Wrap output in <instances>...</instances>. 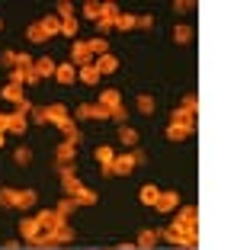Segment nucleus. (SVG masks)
<instances>
[{"label":"nucleus","mask_w":250,"mask_h":250,"mask_svg":"<svg viewBox=\"0 0 250 250\" xmlns=\"http://www.w3.org/2000/svg\"><path fill=\"white\" fill-rule=\"evenodd\" d=\"M71 64H77V67L93 64V52L87 48V42H77V39H74V45H71Z\"/></svg>","instance_id":"nucleus-1"},{"label":"nucleus","mask_w":250,"mask_h":250,"mask_svg":"<svg viewBox=\"0 0 250 250\" xmlns=\"http://www.w3.org/2000/svg\"><path fill=\"white\" fill-rule=\"evenodd\" d=\"M135 167H138V164H135L132 154H119L116 161H112V167H109V177H128Z\"/></svg>","instance_id":"nucleus-2"},{"label":"nucleus","mask_w":250,"mask_h":250,"mask_svg":"<svg viewBox=\"0 0 250 250\" xmlns=\"http://www.w3.org/2000/svg\"><path fill=\"white\" fill-rule=\"evenodd\" d=\"M154 208H157V212H177V208H180V192H173V189L164 192V189H161V196H157Z\"/></svg>","instance_id":"nucleus-3"},{"label":"nucleus","mask_w":250,"mask_h":250,"mask_svg":"<svg viewBox=\"0 0 250 250\" xmlns=\"http://www.w3.org/2000/svg\"><path fill=\"white\" fill-rule=\"evenodd\" d=\"M61 186H64V192H67V196H77V192L83 189V183H81L77 177H74L71 164H67V167H61Z\"/></svg>","instance_id":"nucleus-4"},{"label":"nucleus","mask_w":250,"mask_h":250,"mask_svg":"<svg viewBox=\"0 0 250 250\" xmlns=\"http://www.w3.org/2000/svg\"><path fill=\"white\" fill-rule=\"evenodd\" d=\"M93 157H96V164L103 167V173L109 177V167H112V161H116V151H112L109 145H100V147L93 151Z\"/></svg>","instance_id":"nucleus-5"},{"label":"nucleus","mask_w":250,"mask_h":250,"mask_svg":"<svg viewBox=\"0 0 250 250\" xmlns=\"http://www.w3.org/2000/svg\"><path fill=\"white\" fill-rule=\"evenodd\" d=\"M93 67H96L100 77H103V74H116L119 71V58H116V55H100V58L93 61Z\"/></svg>","instance_id":"nucleus-6"},{"label":"nucleus","mask_w":250,"mask_h":250,"mask_svg":"<svg viewBox=\"0 0 250 250\" xmlns=\"http://www.w3.org/2000/svg\"><path fill=\"white\" fill-rule=\"evenodd\" d=\"M161 241V231H154V228H145L138 234V241H135V247L138 250H154V244Z\"/></svg>","instance_id":"nucleus-7"},{"label":"nucleus","mask_w":250,"mask_h":250,"mask_svg":"<svg viewBox=\"0 0 250 250\" xmlns=\"http://www.w3.org/2000/svg\"><path fill=\"white\" fill-rule=\"evenodd\" d=\"M39 234H42V231H39L36 218H26V221H20V237H22V241L36 244V237H39Z\"/></svg>","instance_id":"nucleus-8"},{"label":"nucleus","mask_w":250,"mask_h":250,"mask_svg":"<svg viewBox=\"0 0 250 250\" xmlns=\"http://www.w3.org/2000/svg\"><path fill=\"white\" fill-rule=\"evenodd\" d=\"M77 119H109V112L103 109V106L96 103V106H77Z\"/></svg>","instance_id":"nucleus-9"},{"label":"nucleus","mask_w":250,"mask_h":250,"mask_svg":"<svg viewBox=\"0 0 250 250\" xmlns=\"http://www.w3.org/2000/svg\"><path fill=\"white\" fill-rule=\"evenodd\" d=\"M192 119H196V112H189V109H173L170 112V125H180V128H192Z\"/></svg>","instance_id":"nucleus-10"},{"label":"nucleus","mask_w":250,"mask_h":250,"mask_svg":"<svg viewBox=\"0 0 250 250\" xmlns=\"http://www.w3.org/2000/svg\"><path fill=\"white\" fill-rule=\"evenodd\" d=\"M74 154H77V145L64 138V141L58 145V164H61V167H67V164L74 161Z\"/></svg>","instance_id":"nucleus-11"},{"label":"nucleus","mask_w":250,"mask_h":250,"mask_svg":"<svg viewBox=\"0 0 250 250\" xmlns=\"http://www.w3.org/2000/svg\"><path fill=\"white\" fill-rule=\"evenodd\" d=\"M36 189H16V202H13V208H32L36 206Z\"/></svg>","instance_id":"nucleus-12"},{"label":"nucleus","mask_w":250,"mask_h":250,"mask_svg":"<svg viewBox=\"0 0 250 250\" xmlns=\"http://www.w3.org/2000/svg\"><path fill=\"white\" fill-rule=\"evenodd\" d=\"M55 61L52 58H36V64H32V71L39 74V81H42V77H55Z\"/></svg>","instance_id":"nucleus-13"},{"label":"nucleus","mask_w":250,"mask_h":250,"mask_svg":"<svg viewBox=\"0 0 250 250\" xmlns=\"http://www.w3.org/2000/svg\"><path fill=\"white\" fill-rule=\"evenodd\" d=\"M119 100H122V96H119V90H103V93H100V106H103L106 112H112V109H119Z\"/></svg>","instance_id":"nucleus-14"},{"label":"nucleus","mask_w":250,"mask_h":250,"mask_svg":"<svg viewBox=\"0 0 250 250\" xmlns=\"http://www.w3.org/2000/svg\"><path fill=\"white\" fill-rule=\"evenodd\" d=\"M119 141L132 151V147H138V132H135L132 125H119Z\"/></svg>","instance_id":"nucleus-15"},{"label":"nucleus","mask_w":250,"mask_h":250,"mask_svg":"<svg viewBox=\"0 0 250 250\" xmlns=\"http://www.w3.org/2000/svg\"><path fill=\"white\" fill-rule=\"evenodd\" d=\"M3 100H10V103L22 106V103H26V90L16 87V83H7V87H3Z\"/></svg>","instance_id":"nucleus-16"},{"label":"nucleus","mask_w":250,"mask_h":250,"mask_svg":"<svg viewBox=\"0 0 250 250\" xmlns=\"http://www.w3.org/2000/svg\"><path fill=\"white\" fill-rule=\"evenodd\" d=\"M55 77H58V83H74L77 81V67L74 64H58L55 67Z\"/></svg>","instance_id":"nucleus-17"},{"label":"nucleus","mask_w":250,"mask_h":250,"mask_svg":"<svg viewBox=\"0 0 250 250\" xmlns=\"http://www.w3.org/2000/svg\"><path fill=\"white\" fill-rule=\"evenodd\" d=\"M7 132L22 135V132H26V116H20V112H10V116H7Z\"/></svg>","instance_id":"nucleus-18"},{"label":"nucleus","mask_w":250,"mask_h":250,"mask_svg":"<svg viewBox=\"0 0 250 250\" xmlns=\"http://www.w3.org/2000/svg\"><path fill=\"white\" fill-rule=\"evenodd\" d=\"M87 48L96 55V58H100V55H109V42H106V36H96V39H90V42H87Z\"/></svg>","instance_id":"nucleus-19"},{"label":"nucleus","mask_w":250,"mask_h":250,"mask_svg":"<svg viewBox=\"0 0 250 250\" xmlns=\"http://www.w3.org/2000/svg\"><path fill=\"white\" fill-rule=\"evenodd\" d=\"M77 77H81V81L87 83V87H96V83H100V74H96V67H93V64L81 67V71H77Z\"/></svg>","instance_id":"nucleus-20"},{"label":"nucleus","mask_w":250,"mask_h":250,"mask_svg":"<svg viewBox=\"0 0 250 250\" xmlns=\"http://www.w3.org/2000/svg\"><path fill=\"white\" fill-rule=\"evenodd\" d=\"M157 196H161V189H157V186H151V183H147V186H141V192H138V199L145 202V206H154V202H157Z\"/></svg>","instance_id":"nucleus-21"},{"label":"nucleus","mask_w":250,"mask_h":250,"mask_svg":"<svg viewBox=\"0 0 250 250\" xmlns=\"http://www.w3.org/2000/svg\"><path fill=\"white\" fill-rule=\"evenodd\" d=\"M135 106H138V112H141V116H151V112L157 109L154 96H147V93H141V96H138V103H135Z\"/></svg>","instance_id":"nucleus-22"},{"label":"nucleus","mask_w":250,"mask_h":250,"mask_svg":"<svg viewBox=\"0 0 250 250\" xmlns=\"http://www.w3.org/2000/svg\"><path fill=\"white\" fill-rule=\"evenodd\" d=\"M39 26L45 29V36H58V32H61V20H58V16H45Z\"/></svg>","instance_id":"nucleus-23"},{"label":"nucleus","mask_w":250,"mask_h":250,"mask_svg":"<svg viewBox=\"0 0 250 250\" xmlns=\"http://www.w3.org/2000/svg\"><path fill=\"white\" fill-rule=\"evenodd\" d=\"M173 42H180V45L192 42V29H189V26H183V22H180V26H173Z\"/></svg>","instance_id":"nucleus-24"},{"label":"nucleus","mask_w":250,"mask_h":250,"mask_svg":"<svg viewBox=\"0 0 250 250\" xmlns=\"http://www.w3.org/2000/svg\"><path fill=\"white\" fill-rule=\"evenodd\" d=\"M26 39H29V42H36V45H42V42H45L48 36H45V29L39 26V22H32L29 29H26Z\"/></svg>","instance_id":"nucleus-25"},{"label":"nucleus","mask_w":250,"mask_h":250,"mask_svg":"<svg viewBox=\"0 0 250 250\" xmlns=\"http://www.w3.org/2000/svg\"><path fill=\"white\" fill-rule=\"evenodd\" d=\"M71 199H74V202H77V206H93V202H96V192L83 186V189L77 192V196H71Z\"/></svg>","instance_id":"nucleus-26"},{"label":"nucleus","mask_w":250,"mask_h":250,"mask_svg":"<svg viewBox=\"0 0 250 250\" xmlns=\"http://www.w3.org/2000/svg\"><path fill=\"white\" fill-rule=\"evenodd\" d=\"M135 22H138V16H132V13H119V20H116V29L128 32V29H135Z\"/></svg>","instance_id":"nucleus-27"},{"label":"nucleus","mask_w":250,"mask_h":250,"mask_svg":"<svg viewBox=\"0 0 250 250\" xmlns=\"http://www.w3.org/2000/svg\"><path fill=\"white\" fill-rule=\"evenodd\" d=\"M100 13H103V3H96V0H90V3H83V16L87 20H100Z\"/></svg>","instance_id":"nucleus-28"},{"label":"nucleus","mask_w":250,"mask_h":250,"mask_svg":"<svg viewBox=\"0 0 250 250\" xmlns=\"http://www.w3.org/2000/svg\"><path fill=\"white\" fill-rule=\"evenodd\" d=\"M77 29H81V22H77V20H61V36L77 39Z\"/></svg>","instance_id":"nucleus-29"},{"label":"nucleus","mask_w":250,"mask_h":250,"mask_svg":"<svg viewBox=\"0 0 250 250\" xmlns=\"http://www.w3.org/2000/svg\"><path fill=\"white\" fill-rule=\"evenodd\" d=\"M189 132H192V128H180V125H170V128H167V138H170V141H183V138H189Z\"/></svg>","instance_id":"nucleus-30"},{"label":"nucleus","mask_w":250,"mask_h":250,"mask_svg":"<svg viewBox=\"0 0 250 250\" xmlns=\"http://www.w3.org/2000/svg\"><path fill=\"white\" fill-rule=\"evenodd\" d=\"M13 161L20 164V167H26V164H32V151H29V147H16V151H13Z\"/></svg>","instance_id":"nucleus-31"},{"label":"nucleus","mask_w":250,"mask_h":250,"mask_svg":"<svg viewBox=\"0 0 250 250\" xmlns=\"http://www.w3.org/2000/svg\"><path fill=\"white\" fill-rule=\"evenodd\" d=\"M10 83H16V87H26V67H13V71H10Z\"/></svg>","instance_id":"nucleus-32"},{"label":"nucleus","mask_w":250,"mask_h":250,"mask_svg":"<svg viewBox=\"0 0 250 250\" xmlns=\"http://www.w3.org/2000/svg\"><path fill=\"white\" fill-rule=\"evenodd\" d=\"M13 202H16V189H0V206H7V208H13Z\"/></svg>","instance_id":"nucleus-33"},{"label":"nucleus","mask_w":250,"mask_h":250,"mask_svg":"<svg viewBox=\"0 0 250 250\" xmlns=\"http://www.w3.org/2000/svg\"><path fill=\"white\" fill-rule=\"evenodd\" d=\"M58 20H74V3L61 0V3H58Z\"/></svg>","instance_id":"nucleus-34"},{"label":"nucleus","mask_w":250,"mask_h":250,"mask_svg":"<svg viewBox=\"0 0 250 250\" xmlns=\"http://www.w3.org/2000/svg\"><path fill=\"white\" fill-rule=\"evenodd\" d=\"M74 208H77V202H74V199H71V196H67V199H64V202H61V206H58V208H55V212H58V215H61V218H67V212H74Z\"/></svg>","instance_id":"nucleus-35"},{"label":"nucleus","mask_w":250,"mask_h":250,"mask_svg":"<svg viewBox=\"0 0 250 250\" xmlns=\"http://www.w3.org/2000/svg\"><path fill=\"white\" fill-rule=\"evenodd\" d=\"M112 26H116V20H109V16L100 13V20H96V29H100V32H109Z\"/></svg>","instance_id":"nucleus-36"},{"label":"nucleus","mask_w":250,"mask_h":250,"mask_svg":"<svg viewBox=\"0 0 250 250\" xmlns=\"http://www.w3.org/2000/svg\"><path fill=\"white\" fill-rule=\"evenodd\" d=\"M0 61H3V67L13 71V67H16V52H3V55H0Z\"/></svg>","instance_id":"nucleus-37"},{"label":"nucleus","mask_w":250,"mask_h":250,"mask_svg":"<svg viewBox=\"0 0 250 250\" xmlns=\"http://www.w3.org/2000/svg\"><path fill=\"white\" fill-rule=\"evenodd\" d=\"M154 26V16H138V22H135V29H151Z\"/></svg>","instance_id":"nucleus-38"},{"label":"nucleus","mask_w":250,"mask_h":250,"mask_svg":"<svg viewBox=\"0 0 250 250\" xmlns=\"http://www.w3.org/2000/svg\"><path fill=\"white\" fill-rule=\"evenodd\" d=\"M173 10H177V13H186V10H192V3H189V0H177Z\"/></svg>","instance_id":"nucleus-39"},{"label":"nucleus","mask_w":250,"mask_h":250,"mask_svg":"<svg viewBox=\"0 0 250 250\" xmlns=\"http://www.w3.org/2000/svg\"><path fill=\"white\" fill-rule=\"evenodd\" d=\"M128 154L135 157V164H145L147 157H145V151H141V147H132V151H128Z\"/></svg>","instance_id":"nucleus-40"},{"label":"nucleus","mask_w":250,"mask_h":250,"mask_svg":"<svg viewBox=\"0 0 250 250\" xmlns=\"http://www.w3.org/2000/svg\"><path fill=\"white\" fill-rule=\"evenodd\" d=\"M183 109H189V112H196V93H189L183 100Z\"/></svg>","instance_id":"nucleus-41"},{"label":"nucleus","mask_w":250,"mask_h":250,"mask_svg":"<svg viewBox=\"0 0 250 250\" xmlns=\"http://www.w3.org/2000/svg\"><path fill=\"white\" fill-rule=\"evenodd\" d=\"M39 83V74L36 71H26V87H36Z\"/></svg>","instance_id":"nucleus-42"},{"label":"nucleus","mask_w":250,"mask_h":250,"mask_svg":"<svg viewBox=\"0 0 250 250\" xmlns=\"http://www.w3.org/2000/svg\"><path fill=\"white\" fill-rule=\"evenodd\" d=\"M32 119H36V122H45V109H32Z\"/></svg>","instance_id":"nucleus-43"},{"label":"nucleus","mask_w":250,"mask_h":250,"mask_svg":"<svg viewBox=\"0 0 250 250\" xmlns=\"http://www.w3.org/2000/svg\"><path fill=\"white\" fill-rule=\"evenodd\" d=\"M3 145H7V132H0V147H3Z\"/></svg>","instance_id":"nucleus-44"},{"label":"nucleus","mask_w":250,"mask_h":250,"mask_svg":"<svg viewBox=\"0 0 250 250\" xmlns=\"http://www.w3.org/2000/svg\"><path fill=\"white\" fill-rule=\"evenodd\" d=\"M177 250H196V247H177Z\"/></svg>","instance_id":"nucleus-45"},{"label":"nucleus","mask_w":250,"mask_h":250,"mask_svg":"<svg viewBox=\"0 0 250 250\" xmlns=\"http://www.w3.org/2000/svg\"><path fill=\"white\" fill-rule=\"evenodd\" d=\"M0 29H3V20H0Z\"/></svg>","instance_id":"nucleus-46"}]
</instances>
